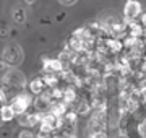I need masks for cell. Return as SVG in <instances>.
<instances>
[{"label":"cell","mask_w":146,"mask_h":138,"mask_svg":"<svg viewBox=\"0 0 146 138\" xmlns=\"http://www.w3.org/2000/svg\"><path fill=\"white\" fill-rule=\"evenodd\" d=\"M2 58L10 65L11 68L13 67H18L23 62V50H21V47L18 44L11 42L8 46H5V49L2 50Z\"/></svg>","instance_id":"2"},{"label":"cell","mask_w":146,"mask_h":138,"mask_svg":"<svg viewBox=\"0 0 146 138\" xmlns=\"http://www.w3.org/2000/svg\"><path fill=\"white\" fill-rule=\"evenodd\" d=\"M112 138H128L125 135V133H122V132H119V135H115V137H112Z\"/></svg>","instance_id":"18"},{"label":"cell","mask_w":146,"mask_h":138,"mask_svg":"<svg viewBox=\"0 0 146 138\" xmlns=\"http://www.w3.org/2000/svg\"><path fill=\"white\" fill-rule=\"evenodd\" d=\"M8 102L11 104L13 111L16 112V115H20V114L26 112L28 109L33 106L34 99H33V94H28V93H25V91H20V93L13 96Z\"/></svg>","instance_id":"3"},{"label":"cell","mask_w":146,"mask_h":138,"mask_svg":"<svg viewBox=\"0 0 146 138\" xmlns=\"http://www.w3.org/2000/svg\"><path fill=\"white\" fill-rule=\"evenodd\" d=\"M42 117H44V114H39V112H33V114H29V112H23V114H20L18 115V123H20L21 127H26V128H31V127H36L37 123H41Z\"/></svg>","instance_id":"5"},{"label":"cell","mask_w":146,"mask_h":138,"mask_svg":"<svg viewBox=\"0 0 146 138\" xmlns=\"http://www.w3.org/2000/svg\"><path fill=\"white\" fill-rule=\"evenodd\" d=\"M42 68H44V73H62L63 65L60 62V58L42 57Z\"/></svg>","instance_id":"6"},{"label":"cell","mask_w":146,"mask_h":138,"mask_svg":"<svg viewBox=\"0 0 146 138\" xmlns=\"http://www.w3.org/2000/svg\"><path fill=\"white\" fill-rule=\"evenodd\" d=\"M58 3H62V5H65V7H70V5H73V3H76V0H57Z\"/></svg>","instance_id":"15"},{"label":"cell","mask_w":146,"mask_h":138,"mask_svg":"<svg viewBox=\"0 0 146 138\" xmlns=\"http://www.w3.org/2000/svg\"><path fill=\"white\" fill-rule=\"evenodd\" d=\"M10 68H11L10 65H8V64L5 62V60H3V58L0 57V75H5Z\"/></svg>","instance_id":"11"},{"label":"cell","mask_w":146,"mask_h":138,"mask_svg":"<svg viewBox=\"0 0 146 138\" xmlns=\"http://www.w3.org/2000/svg\"><path fill=\"white\" fill-rule=\"evenodd\" d=\"M42 78H44V83L47 88H55V86H58V81H60L57 73H44Z\"/></svg>","instance_id":"10"},{"label":"cell","mask_w":146,"mask_h":138,"mask_svg":"<svg viewBox=\"0 0 146 138\" xmlns=\"http://www.w3.org/2000/svg\"><path fill=\"white\" fill-rule=\"evenodd\" d=\"M2 122H3V120H2V115H0V123H2Z\"/></svg>","instance_id":"19"},{"label":"cell","mask_w":146,"mask_h":138,"mask_svg":"<svg viewBox=\"0 0 146 138\" xmlns=\"http://www.w3.org/2000/svg\"><path fill=\"white\" fill-rule=\"evenodd\" d=\"M18 138H36V135L31 132V130H21L20 133H18Z\"/></svg>","instance_id":"12"},{"label":"cell","mask_w":146,"mask_h":138,"mask_svg":"<svg viewBox=\"0 0 146 138\" xmlns=\"http://www.w3.org/2000/svg\"><path fill=\"white\" fill-rule=\"evenodd\" d=\"M0 88L3 90V93L7 94L8 101H10L15 94H18L20 91H23L26 88V76L21 73L20 70H16L13 67L5 75H2V85H0Z\"/></svg>","instance_id":"1"},{"label":"cell","mask_w":146,"mask_h":138,"mask_svg":"<svg viewBox=\"0 0 146 138\" xmlns=\"http://www.w3.org/2000/svg\"><path fill=\"white\" fill-rule=\"evenodd\" d=\"M7 102H8V98H7V94L3 93V90L0 88V109H2V107L5 106Z\"/></svg>","instance_id":"14"},{"label":"cell","mask_w":146,"mask_h":138,"mask_svg":"<svg viewBox=\"0 0 146 138\" xmlns=\"http://www.w3.org/2000/svg\"><path fill=\"white\" fill-rule=\"evenodd\" d=\"M28 88H29V93H31V94L37 96V94H41V93H44V90H46L47 86H46V83H44V78H42V76H34V78L29 81Z\"/></svg>","instance_id":"7"},{"label":"cell","mask_w":146,"mask_h":138,"mask_svg":"<svg viewBox=\"0 0 146 138\" xmlns=\"http://www.w3.org/2000/svg\"><path fill=\"white\" fill-rule=\"evenodd\" d=\"M11 18L13 21L18 23V25H23L26 21V10H25V5H16L13 10H11Z\"/></svg>","instance_id":"8"},{"label":"cell","mask_w":146,"mask_h":138,"mask_svg":"<svg viewBox=\"0 0 146 138\" xmlns=\"http://www.w3.org/2000/svg\"><path fill=\"white\" fill-rule=\"evenodd\" d=\"M86 138H109L107 132H96V133H86Z\"/></svg>","instance_id":"13"},{"label":"cell","mask_w":146,"mask_h":138,"mask_svg":"<svg viewBox=\"0 0 146 138\" xmlns=\"http://www.w3.org/2000/svg\"><path fill=\"white\" fill-rule=\"evenodd\" d=\"M21 2H23V5H34V3H36V0H21Z\"/></svg>","instance_id":"16"},{"label":"cell","mask_w":146,"mask_h":138,"mask_svg":"<svg viewBox=\"0 0 146 138\" xmlns=\"http://www.w3.org/2000/svg\"><path fill=\"white\" fill-rule=\"evenodd\" d=\"M140 23H141V25H143V26L146 28V13H143V15H141V18H140Z\"/></svg>","instance_id":"17"},{"label":"cell","mask_w":146,"mask_h":138,"mask_svg":"<svg viewBox=\"0 0 146 138\" xmlns=\"http://www.w3.org/2000/svg\"><path fill=\"white\" fill-rule=\"evenodd\" d=\"M140 15H141V3H140V2H138V0H127L125 8H123L125 21L127 23L135 21Z\"/></svg>","instance_id":"4"},{"label":"cell","mask_w":146,"mask_h":138,"mask_svg":"<svg viewBox=\"0 0 146 138\" xmlns=\"http://www.w3.org/2000/svg\"><path fill=\"white\" fill-rule=\"evenodd\" d=\"M0 115H2V120L3 122H10L13 117H16V112L13 111V107H11L10 102H7L5 106L0 109Z\"/></svg>","instance_id":"9"}]
</instances>
